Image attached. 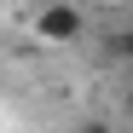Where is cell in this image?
<instances>
[{"mask_svg": "<svg viewBox=\"0 0 133 133\" xmlns=\"http://www.w3.org/2000/svg\"><path fill=\"white\" fill-rule=\"evenodd\" d=\"M127 116H133V93H127Z\"/></svg>", "mask_w": 133, "mask_h": 133, "instance_id": "cell-4", "label": "cell"}, {"mask_svg": "<svg viewBox=\"0 0 133 133\" xmlns=\"http://www.w3.org/2000/svg\"><path fill=\"white\" fill-rule=\"evenodd\" d=\"M110 52H116V58H122V64H133V29H122V35H116V41H110Z\"/></svg>", "mask_w": 133, "mask_h": 133, "instance_id": "cell-2", "label": "cell"}, {"mask_svg": "<svg viewBox=\"0 0 133 133\" xmlns=\"http://www.w3.org/2000/svg\"><path fill=\"white\" fill-rule=\"evenodd\" d=\"M35 35L46 41V46H70V41H81V12L64 6V0H46V6L35 12Z\"/></svg>", "mask_w": 133, "mask_h": 133, "instance_id": "cell-1", "label": "cell"}, {"mask_svg": "<svg viewBox=\"0 0 133 133\" xmlns=\"http://www.w3.org/2000/svg\"><path fill=\"white\" fill-rule=\"evenodd\" d=\"M81 133H116V127H110V122H87Z\"/></svg>", "mask_w": 133, "mask_h": 133, "instance_id": "cell-3", "label": "cell"}]
</instances>
